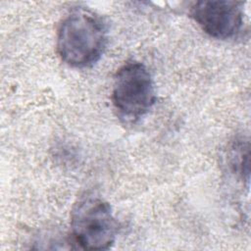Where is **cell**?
Returning a JSON list of instances; mask_svg holds the SVG:
<instances>
[{
	"label": "cell",
	"instance_id": "7a4b0ae2",
	"mask_svg": "<svg viewBox=\"0 0 251 251\" xmlns=\"http://www.w3.org/2000/svg\"><path fill=\"white\" fill-rule=\"evenodd\" d=\"M73 239L86 250H106L115 242L118 224L110 204L101 196L87 192L75 203L71 213Z\"/></svg>",
	"mask_w": 251,
	"mask_h": 251
},
{
	"label": "cell",
	"instance_id": "6da1fadb",
	"mask_svg": "<svg viewBox=\"0 0 251 251\" xmlns=\"http://www.w3.org/2000/svg\"><path fill=\"white\" fill-rule=\"evenodd\" d=\"M107 38V27L102 18L79 7L71 11L60 24L57 51L67 65L86 68L101 58Z\"/></svg>",
	"mask_w": 251,
	"mask_h": 251
},
{
	"label": "cell",
	"instance_id": "3957f363",
	"mask_svg": "<svg viewBox=\"0 0 251 251\" xmlns=\"http://www.w3.org/2000/svg\"><path fill=\"white\" fill-rule=\"evenodd\" d=\"M155 101L154 82L142 63L129 61L118 70L113 83L112 102L124 123L134 124L139 121Z\"/></svg>",
	"mask_w": 251,
	"mask_h": 251
},
{
	"label": "cell",
	"instance_id": "277c9868",
	"mask_svg": "<svg viewBox=\"0 0 251 251\" xmlns=\"http://www.w3.org/2000/svg\"><path fill=\"white\" fill-rule=\"evenodd\" d=\"M242 3L226 0H208L194 3L189 15L210 36L217 39L235 37L243 25Z\"/></svg>",
	"mask_w": 251,
	"mask_h": 251
}]
</instances>
